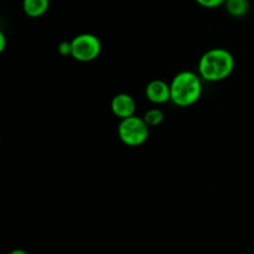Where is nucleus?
Wrapping results in <instances>:
<instances>
[{
  "label": "nucleus",
  "mask_w": 254,
  "mask_h": 254,
  "mask_svg": "<svg viewBox=\"0 0 254 254\" xmlns=\"http://www.w3.org/2000/svg\"><path fill=\"white\" fill-rule=\"evenodd\" d=\"M235 57L227 49L213 47L200 57L197 73L203 81L216 83L227 79L235 71Z\"/></svg>",
  "instance_id": "1"
},
{
  "label": "nucleus",
  "mask_w": 254,
  "mask_h": 254,
  "mask_svg": "<svg viewBox=\"0 0 254 254\" xmlns=\"http://www.w3.org/2000/svg\"><path fill=\"white\" fill-rule=\"evenodd\" d=\"M202 81L200 74L192 71L176 73L170 82V102L181 108L196 104L202 96Z\"/></svg>",
  "instance_id": "2"
},
{
  "label": "nucleus",
  "mask_w": 254,
  "mask_h": 254,
  "mask_svg": "<svg viewBox=\"0 0 254 254\" xmlns=\"http://www.w3.org/2000/svg\"><path fill=\"white\" fill-rule=\"evenodd\" d=\"M118 138L124 145L129 148H138L146 143L150 134V127L145 123L143 117L131 116L119 121Z\"/></svg>",
  "instance_id": "3"
},
{
  "label": "nucleus",
  "mask_w": 254,
  "mask_h": 254,
  "mask_svg": "<svg viewBox=\"0 0 254 254\" xmlns=\"http://www.w3.org/2000/svg\"><path fill=\"white\" fill-rule=\"evenodd\" d=\"M71 57L78 62H92L99 57L102 52V42L94 34L83 32L76 35L71 40Z\"/></svg>",
  "instance_id": "4"
},
{
  "label": "nucleus",
  "mask_w": 254,
  "mask_h": 254,
  "mask_svg": "<svg viewBox=\"0 0 254 254\" xmlns=\"http://www.w3.org/2000/svg\"><path fill=\"white\" fill-rule=\"evenodd\" d=\"M144 94H145V98L155 106L168 103L171 99L170 83L164 79H153L145 86Z\"/></svg>",
  "instance_id": "5"
},
{
  "label": "nucleus",
  "mask_w": 254,
  "mask_h": 254,
  "mask_svg": "<svg viewBox=\"0 0 254 254\" xmlns=\"http://www.w3.org/2000/svg\"><path fill=\"white\" fill-rule=\"evenodd\" d=\"M136 103L133 97L128 93H118L112 98L111 111L119 121L135 116Z\"/></svg>",
  "instance_id": "6"
},
{
  "label": "nucleus",
  "mask_w": 254,
  "mask_h": 254,
  "mask_svg": "<svg viewBox=\"0 0 254 254\" xmlns=\"http://www.w3.org/2000/svg\"><path fill=\"white\" fill-rule=\"evenodd\" d=\"M50 7V0H22L24 14L30 19L44 16Z\"/></svg>",
  "instance_id": "7"
},
{
  "label": "nucleus",
  "mask_w": 254,
  "mask_h": 254,
  "mask_svg": "<svg viewBox=\"0 0 254 254\" xmlns=\"http://www.w3.org/2000/svg\"><path fill=\"white\" fill-rule=\"evenodd\" d=\"M223 6H225L226 11L230 16L241 19L248 14L251 4L250 0H226Z\"/></svg>",
  "instance_id": "8"
},
{
  "label": "nucleus",
  "mask_w": 254,
  "mask_h": 254,
  "mask_svg": "<svg viewBox=\"0 0 254 254\" xmlns=\"http://www.w3.org/2000/svg\"><path fill=\"white\" fill-rule=\"evenodd\" d=\"M144 121L149 127H159L164 122V112L160 108H150L144 113Z\"/></svg>",
  "instance_id": "9"
},
{
  "label": "nucleus",
  "mask_w": 254,
  "mask_h": 254,
  "mask_svg": "<svg viewBox=\"0 0 254 254\" xmlns=\"http://www.w3.org/2000/svg\"><path fill=\"white\" fill-rule=\"evenodd\" d=\"M226 0H195L197 5L205 9H216V7L223 6Z\"/></svg>",
  "instance_id": "10"
},
{
  "label": "nucleus",
  "mask_w": 254,
  "mask_h": 254,
  "mask_svg": "<svg viewBox=\"0 0 254 254\" xmlns=\"http://www.w3.org/2000/svg\"><path fill=\"white\" fill-rule=\"evenodd\" d=\"M57 52H59L61 56L68 57L71 56L72 47H71V41H61L57 45Z\"/></svg>",
  "instance_id": "11"
},
{
  "label": "nucleus",
  "mask_w": 254,
  "mask_h": 254,
  "mask_svg": "<svg viewBox=\"0 0 254 254\" xmlns=\"http://www.w3.org/2000/svg\"><path fill=\"white\" fill-rule=\"evenodd\" d=\"M6 49V36L4 32H0V52H2Z\"/></svg>",
  "instance_id": "12"
},
{
  "label": "nucleus",
  "mask_w": 254,
  "mask_h": 254,
  "mask_svg": "<svg viewBox=\"0 0 254 254\" xmlns=\"http://www.w3.org/2000/svg\"><path fill=\"white\" fill-rule=\"evenodd\" d=\"M9 254H29V253H27L26 251L20 250V248H16V250H12L11 252H10Z\"/></svg>",
  "instance_id": "13"
}]
</instances>
